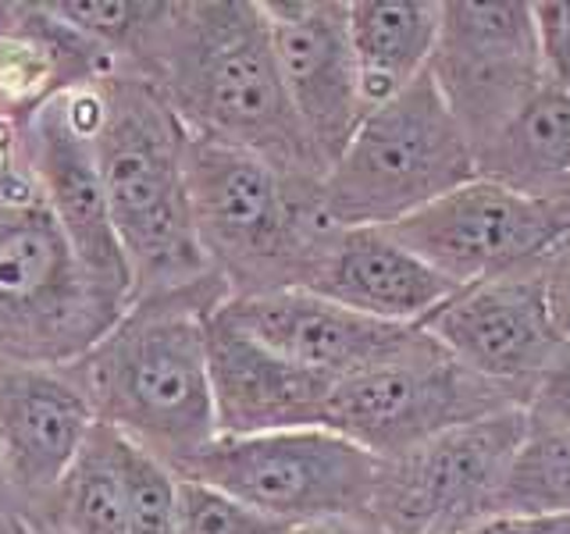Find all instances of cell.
Listing matches in <instances>:
<instances>
[{
    "label": "cell",
    "mask_w": 570,
    "mask_h": 534,
    "mask_svg": "<svg viewBox=\"0 0 570 534\" xmlns=\"http://www.w3.org/2000/svg\"><path fill=\"white\" fill-rule=\"evenodd\" d=\"M121 314L53 221L22 125L0 118V360L76 364Z\"/></svg>",
    "instance_id": "cell-5"
},
{
    "label": "cell",
    "mask_w": 570,
    "mask_h": 534,
    "mask_svg": "<svg viewBox=\"0 0 570 534\" xmlns=\"http://www.w3.org/2000/svg\"><path fill=\"white\" fill-rule=\"evenodd\" d=\"M11 14H14V4H8V0H0V36L8 32V26H11Z\"/></svg>",
    "instance_id": "cell-31"
},
{
    "label": "cell",
    "mask_w": 570,
    "mask_h": 534,
    "mask_svg": "<svg viewBox=\"0 0 570 534\" xmlns=\"http://www.w3.org/2000/svg\"><path fill=\"white\" fill-rule=\"evenodd\" d=\"M503 409H524V403L468 370L421 328L406 349L338 378L328 403V427L364 445L371 456L392 459Z\"/></svg>",
    "instance_id": "cell-8"
},
{
    "label": "cell",
    "mask_w": 570,
    "mask_h": 534,
    "mask_svg": "<svg viewBox=\"0 0 570 534\" xmlns=\"http://www.w3.org/2000/svg\"><path fill=\"white\" fill-rule=\"evenodd\" d=\"M210 382L218 432L228 438L328 427V403L338 378L264 349L214 314Z\"/></svg>",
    "instance_id": "cell-17"
},
{
    "label": "cell",
    "mask_w": 570,
    "mask_h": 534,
    "mask_svg": "<svg viewBox=\"0 0 570 534\" xmlns=\"http://www.w3.org/2000/svg\"><path fill=\"white\" fill-rule=\"evenodd\" d=\"M499 516H570V432L528 427V442L507 477Z\"/></svg>",
    "instance_id": "cell-23"
},
{
    "label": "cell",
    "mask_w": 570,
    "mask_h": 534,
    "mask_svg": "<svg viewBox=\"0 0 570 534\" xmlns=\"http://www.w3.org/2000/svg\"><path fill=\"white\" fill-rule=\"evenodd\" d=\"M392 231L456 289H468L539 267L570 231V214L524 200L478 175Z\"/></svg>",
    "instance_id": "cell-12"
},
{
    "label": "cell",
    "mask_w": 570,
    "mask_h": 534,
    "mask_svg": "<svg viewBox=\"0 0 570 534\" xmlns=\"http://www.w3.org/2000/svg\"><path fill=\"white\" fill-rule=\"evenodd\" d=\"M542 61L552 86L570 93V0H534Z\"/></svg>",
    "instance_id": "cell-26"
},
{
    "label": "cell",
    "mask_w": 570,
    "mask_h": 534,
    "mask_svg": "<svg viewBox=\"0 0 570 534\" xmlns=\"http://www.w3.org/2000/svg\"><path fill=\"white\" fill-rule=\"evenodd\" d=\"M560 328H563V335H570V317H563V320H560Z\"/></svg>",
    "instance_id": "cell-33"
},
{
    "label": "cell",
    "mask_w": 570,
    "mask_h": 534,
    "mask_svg": "<svg viewBox=\"0 0 570 534\" xmlns=\"http://www.w3.org/2000/svg\"><path fill=\"white\" fill-rule=\"evenodd\" d=\"M186 171L196 239L228 299L307 289L338 228L321 207L317 178L196 136Z\"/></svg>",
    "instance_id": "cell-4"
},
{
    "label": "cell",
    "mask_w": 570,
    "mask_h": 534,
    "mask_svg": "<svg viewBox=\"0 0 570 534\" xmlns=\"http://www.w3.org/2000/svg\"><path fill=\"white\" fill-rule=\"evenodd\" d=\"M534 432H570V335L524 403Z\"/></svg>",
    "instance_id": "cell-25"
},
{
    "label": "cell",
    "mask_w": 570,
    "mask_h": 534,
    "mask_svg": "<svg viewBox=\"0 0 570 534\" xmlns=\"http://www.w3.org/2000/svg\"><path fill=\"white\" fill-rule=\"evenodd\" d=\"M125 61L53 8V0L14 4L0 36V118L26 125L50 100L121 76Z\"/></svg>",
    "instance_id": "cell-19"
},
{
    "label": "cell",
    "mask_w": 570,
    "mask_h": 534,
    "mask_svg": "<svg viewBox=\"0 0 570 534\" xmlns=\"http://www.w3.org/2000/svg\"><path fill=\"white\" fill-rule=\"evenodd\" d=\"M272 516L246 506L243 498L196 477H178V516L175 534H289Z\"/></svg>",
    "instance_id": "cell-24"
},
{
    "label": "cell",
    "mask_w": 570,
    "mask_h": 534,
    "mask_svg": "<svg viewBox=\"0 0 570 534\" xmlns=\"http://www.w3.org/2000/svg\"><path fill=\"white\" fill-rule=\"evenodd\" d=\"M428 71L478 150L549 82L534 0H442Z\"/></svg>",
    "instance_id": "cell-10"
},
{
    "label": "cell",
    "mask_w": 570,
    "mask_h": 534,
    "mask_svg": "<svg viewBox=\"0 0 570 534\" xmlns=\"http://www.w3.org/2000/svg\"><path fill=\"white\" fill-rule=\"evenodd\" d=\"M0 534H43V531H40V524H32L22 513L0 510Z\"/></svg>",
    "instance_id": "cell-30"
},
{
    "label": "cell",
    "mask_w": 570,
    "mask_h": 534,
    "mask_svg": "<svg viewBox=\"0 0 570 534\" xmlns=\"http://www.w3.org/2000/svg\"><path fill=\"white\" fill-rule=\"evenodd\" d=\"M421 328L468 370L521 403L567 343L542 264L456 289Z\"/></svg>",
    "instance_id": "cell-13"
},
{
    "label": "cell",
    "mask_w": 570,
    "mask_h": 534,
    "mask_svg": "<svg viewBox=\"0 0 570 534\" xmlns=\"http://www.w3.org/2000/svg\"><path fill=\"white\" fill-rule=\"evenodd\" d=\"M97 427L71 367L0 360V477L8 510L32 516L76 467Z\"/></svg>",
    "instance_id": "cell-15"
},
{
    "label": "cell",
    "mask_w": 570,
    "mask_h": 534,
    "mask_svg": "<svg viewBox=\"0 0 570 534\" xmlns=\"http://www.w3.org/2000/svg\"><path fill=\"white\" fill-rule=\"evenodd\" d=\"M524 527L528 534H570V516H531V521H524Z\"/></svg>",
    "instance_id": "cell-29"
},
{
    "label": "cell",
    "mask_w": 570,
    "mask_h": 534,
    "mask_svg": "<svg viewBox=\"0 0 570 534\" xmlns=\"http://www.w3.org/2000/svg\"><path fill=\"white\" fill-rule=\"evenodd\" d=\"M471 178V139L424 71L400 97L371 107L321 178V207L338 228H396Z\"/></svg>",
    "instance_id": "cell-6"
},
{
    "label": "cell",
    "mask_w": 570,
    "mask_h": 534,
    "mask_svg": "<svg viewBox=\"0 0 570 534\" xmlns=\"http://www.w3.org/2000/svg\"><path fill=\"white\" fill-rule=\"evenodd\" d=\"M129 71L165 97L189 136L325 178L285 89L264 0H165Z\"/></svg>",
    "instance_id": "cell-1"
},
{
    "label": "cell",
    "mask_w": 570,
    "mask_h": 534,
    "mask_svg": "<svg viewBox=\"0 0 570 534\" xmlns=\"http://www.w3.org/2000/svg\"><path fill=\"white\" fill-rule=\"evenodd\" d=\"M97 93V168L132 271V299L214 278L193 225L186 125L136 71L100 82Z\"/></svg>",
    "instance_id": "cell-3"
},
{
    "label": "cell",
    "mask_w": 570,
    "mask_h": 534,
    "mask_svg": "<svg viewBox=\"0 0 570 534\" xmlns=\"http://www.w3.org/2000/svg\"><path fill=\"white\" fill-rule=\"evenodd\" d=\"M524 442L528 414L503 409L382 459L371 521L385 534H468L495 521Z\"/></svg>",
    "instance_id": "cell-9"
},
{
    "label": "cell",
    "mask_w": 570,
    "mask_h": 534,
    "mask_svg": "<svg viewBox=\"0 0 570 534\" xmlns=\"http://www.w3.org/2000/svg\"><path fill=\"white\" fill-rule=\"evenodd\" d=\"M542 275H546V289L552 299V310L557 317H570V231L552 246V254L542 260Z\"/></svg>",
    "instance_id": "cell-27"
},
{
    "label": "cell",
    "mask_w": 570,
    "mask_h": 534,
    "mask_svg": "<svg viewBox=\"0 0 570 534\" xmlns=\"http://www.w3.org/2000/svg\"><path fill=\"white\" fill-rule=\"evenodd\" d=\"M307 289L385 325H424L456 285L392 228H335Z\"/></svg>",
    "instance_id": "cell-18"
},
{
    "label": "cell",
    "mask_w": 570,
    "mask_h": 534,
    "mask_svg": "<svg viewBox=\"0 0 570 534\" xmlns=\"http://www.w3.org/2000/svg\"><path fill=\"white\" fill-rule=\"evenodd\" d=\"M40 531H43V527H40ZM43 534H47V531H43Z\"/></svg>",
    "instance_id": "cell-34"
},
{
    "label": "cell",
    "mask_w": 570,
    "mask_h": 534,
    "mask_svg": "<svg viewBox=\"0 0 570 534\" xmlns=\"http://www.w3.org/2000/svg\"><path fill=\"white\" fill-rule=\"evenodd\" d=\"M0 510H8V492H4V477H0Z\"/></svg>",
    "instance_id": "cell-32"
},
{
    "label": "cell",
    "mask_w": 570,
    "mask_h": 534,
    "mask_svg": "<svg viewBox=\"0 0 570 534\" xmlns=\"http://www.w3.org/2000/svg\"><path fill=\"white\" fill-rule=\"evenodd\" d=\"M289 534H385L371 516H343V521H321L307 527H293Z\"/></svg>",
    "instance_id": "cell-28"
},
{
    "label": "cell",
    "mask_w": 570,
    "mask_h": 534,
    "mask_svg": "<svg viewBox=\"0 0 570 534\" xmlns=\"http://www.w3.org/2000/svg\"><path fill=\"white\" fill-rule=\"evenodd\" d=\"M478 175L524 200L570 214V93L546 82L474 150Z\"/></svg>",
    "instance_id": "cell-20"
},
{
    "label": "cell",
    "mask_w": 570,
    "mask_h": 534,
    "mask_svg": "<svg viewBox=\"0 0 570 534\" xmlns=\"http://www.w3.org/2000/svg\"><path fill=\"white\" fill-rule=\"evenodd\" d=\"M218 317L264 349L328 378H350L421 335V325H385L311 289L228 299Z\"/></svg>",
    "instance_id": "cell-16"
},
{
    "label": "cell",
    "mask_w": 570,
    "mask_h": 534,
    "mask_svg": "<svg viewBox=\"0 0 570 534\" xmlns=\"http://www.w3.org/2000/svg\"><path fill=\"white\" fill-rule=\"evenodd\" d=\"M228 303L225 281L136 296L76 364L97 424L115 427L183 477L222 438L210 382V320Z\"/></svg>",
    "instance_id": "cell-2"
},
{
    "label": "cell",
    "mask_w": 570,
    "mask_h": 534,
    "mask_svg": "<svg viewBox=\"0 0 570 534\" xmlns=\"http://www.w3.org/2000/svg\"><path fill=\"white\" fill-rule=\"evenodd\" d=\"M129 438L97 424L89 442L47 503L29 521L47 534H132Z\"/></svg>",
    "instance_id": "cell-22"
},
{
    "label": "cell",
    "mask_w": 570,
    "mask_h": 534,
    "mask_svg": "<svg viewBox=\"0 0 570 534\" xmlns=\"http://www.w3.org/2000/svg\"><path fill=\"white\" fill-rule=\"evenodd\" d=\"M439 32L442 0H350V40L367 111L432 68Z\"/></svg>",
    "instance_id": "cell-21"
},
{
    "label": "cell",
    "mask_w": 570,
    "mask_h": 534,
    "mask_svg": "<svg viewBox=\"0 0 570 534\" xmlns=\"http://www.w3.org/2000/svg\"><path fill=\"white\" fill-rule=\"evenodd\" d=\"M97 86L50 100L43 111H36L22 125V142L32 175L40 178L53 221L61 225L65 239L76 249L89 281L118 310H129L132 271L121 254L94 147L100 107Z\"/></svg>",
    "instance_id": "cell-11"
},
{
    "label": "cell",
    "mask_w": 570,
    "mask_h": 534,
    "mask_svg": "<svg viewBox=\"0 0 570 534\" xmlns=\"http://www.w3.org/2000/svg\"><path fill=\"white\" fill-rule=\"evenodd\" d=\"M264 14L299 129L328 171L367 118L350 0H264Z\"/></svg>",
    "instance_id": "cell-14"
},
{
    "label": "cell",
    "mask_w": 570,
    "mask_h": 534,
    "mask_svg": "<svg viewBox=\"0 0 570 534\" xmlns=\"http://www.w3.org/2000/svg\"><path fill=\"white\" fill-rule=\"evenodd\" d=\"M382 459L332 427L222 435L183 477L207 481L285 527L371 516Z\"/></svg>",
    "instance_id": "cell-7"
}]
</instances>
